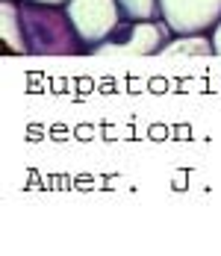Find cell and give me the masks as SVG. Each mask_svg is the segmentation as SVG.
<instances>
[{
	"mask_svg": "<svg viewBox=\"0 0 221 256\" xmlns=\"http://www.w3.org/2000/svg\"><path fill=\"white\" fill-rule=\"evenodd\" d=\"M124 18H133V21H153V18H162V9H159V0H118Z\"/></svg>",
	"mask_w": 221,
	"mask_h": 256,
	"instance_id": "52a82bcc",
	"label": "cell"
},
{
	"mask_svg": "<svg viewBox=\"0 0 221 256\" xmlns=\"http://www.w3.org/2000/svg\"><path fill=\"white\" fill-rule=\"evenodd\" d=\"M159 9L177 36L209 32L221 21V0H159Z\"/></svg>",
	"mask_w": 221,
	"mask_h": 256,
	"instance_id": "277c9868",
	"label": "cell"
},
{
	"mask_svg": "<svg viewBox=\"0 0 221 256\" xmlns=\"http://www.w3.org/2000/svg\"><path fill=\"white\" fill-rule=\"evenodd\" d=\"M212 44H215V56H221V21L212 30Z\"/></svg>",
	"mask_w": 221,
	"mask_h": 256,
	"instance_id": "ba28073f",
	"label": "cell"
},
{
	"mask_svg": "<svg viewBox=\"0 0 221 256\" xmlns=\"http://www.w3.org/2000/svg\"><path fill=\"white\" fill-rule=\"evenodd\" d=\"M36 3H53V6H65L68 0H36Z\"/></svg>",
	"mask_w": 221,
	"mask_h": 256,
	"instance_id": "9c48e42d",
	"label": "cell"
},
{
	"mask_svg": "<svg viewBox=\"0 0 221 256\" xmlns=\"http://www.w3.org/2000/svg\"><path fill=\"white\" fill-rule=\"evenodd\" d=\"M65 9H68L74 26L89 50L103 44L115 32V26L124 21L118 0H68Z\"/></svg>",
	"mask_w": 221,
	"mask_h": 256,
	"instance_id": "3957f363",
	"label": "cell"
},
{
	"mask_svg": "<svg viewBox=\"0 0 221 256\" xmlns=\"http://www.w3.org/2000/svg\"><path fill=\"white\" fill-rule=\"evenodd\" d=\"M21 21L27 56H80L89 50L65 6L21 0Z\"/></svg>",
	"mask_w": 221,
	"mask_h": 256,
	"instance_id": "6da1fadb",
	"label": "cell"
},
{
	"mask_svg": "<svg viewBox=\"0 0 221 256\" xmlns=\"http://www.w3.org/2000/svg\"><path fill=\"white\" fill-rule=\"evenodd\" d=\"M0 36L3 44L18 56H27L24 21H21V0H3L0 3Z\"/></svg>",
	"mask_w": 221,
	"mask_h": 256,
	"instance_id": "5b68a950",
	"label": "cell"
},
{
	"mask_svg": "<svg viewBox=\"0 0 221 256\" xmlns=\"http://www.w3.org/2000/svg\"><path fill=\"white\" fill-rule=\"evenodd\" d=\"M159 56H215V44H212V36H206V32L174 36L159 50Z\"/></svg>",
	"mask_w": 221,
	"mask_h": 256,
	"instance_id": "8992f818",
	"label": "cell"
},
{
	"mask_svg": "<svg viewBox=\"0 0 221 256\" xmlns=\"http://www.w3.org/2000/svg\"><path fill=\"white\" fill-rule=\"evenodd\" d=\"M174 32L171 24L165 18H153V21H133L124 18L115 26V32L95 48V56H159V50L171 42Z\"/></svg>",
	"mask_w": 221,
	"mask_h": 256,
	"instance_id": "7a4b0ae2",
	"label": "cell"
}]
</instances>
